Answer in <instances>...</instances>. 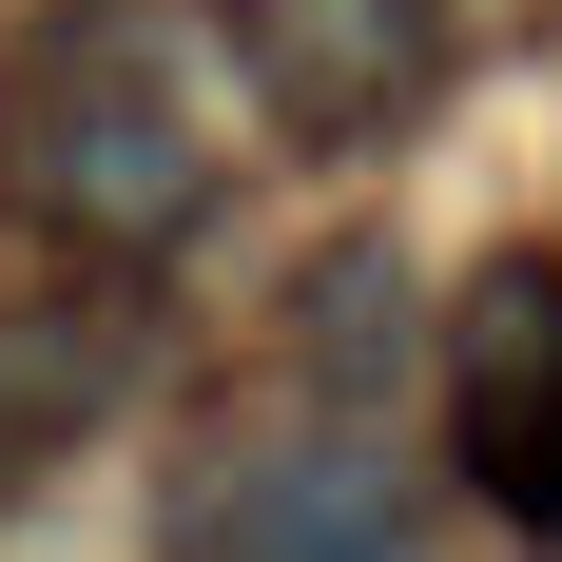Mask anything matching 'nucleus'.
<instances>
[{
  "mask_svg": "<svg viewBox=\"0 0 562 562\" xmlns=\"http://www.w3.org/2000/svg\"><path fill=\"white\" fill-rule=\"evenodd\" d=\"M427 0H272L252 20V58H272V98L311 116V136H369V116L427 78V40H407Z\"/></svg>",
  "mask_w": 562,
  "mask_h": 562,
  "instance_id": "20e7f679",
  "label": "nucleus"
},
{
  "mask_svg": "<svg viewBox=\"0 0 562 562\" xmlns=\"http://www.w3.org/2000/svg\"><path fill=\"white\" fill-rule=\"evenodd\" d=\"M389 349H407V272H389V252H330V272H311V369L369 389Z\"/></svg>",
  "mask_w": 562,
  "mask_h": 562,
  "instance_id": "423d86ee",
  "label": "nucleus"
},
{
  "mask_svg": "<svg viewBox=\"0 0 562 562\" xmlns=\"http://www.w3.org/2000/svg\"><path fill=\"white\" fill-rule=\"evenodd\" d=\"M447 427L505 524H562V272H485V311L447 349Z\"/></svg>",
  "mask_w": 562,
  "mask_h": 562,
  "instance_id": "f03ea898",
  "label": "nucleus"
},
{
  "mask_svg": "<svg viewBox=\"0 0 562 562\" xmlns=\"http://www.w3.org/2000/svg\"><path fill=\"white\" fill-rule=\"evenodd\" d=\"M20 194L58 233H98V252H175V233L214 214V116L175 98L136 40H78L58 20L40 78H20Z\"/></svg>",
  "mask_w": 562,
  "mask_h": 562,
  "instance_id": "f257e3e1",
  "label": "nucleus"
},
{
  "mask_svg": "<svg viewBox=\"0 0 562 562\" xmlns=\"http://www.w3.org/2000/svg\"><path fill=\"white\" fill-rule=\"evenodd\" d=\"M194 562H407V505L349 447H233L194 505Z\"/></svg>",
  "mask_w": 562,
  "mask_h": 562,
  "instance_id": "7ed1b4c3",
  "label": "nucleus"
},
{
  "mask_svg": "<svg viewBox=\"0 0 562 562\" xmlns=\"http://www.w3.org/2000/svg\"><path fill=\"white\" fill-rule=\"evenodd\" d=\"M116 389V311H0V407H98Z\"/></svg>",
  "mask_w": 562,
  "mask_h": 562,
  "instance_id": "39448f33",
  "label": "nucleus"
}]
</instances>
